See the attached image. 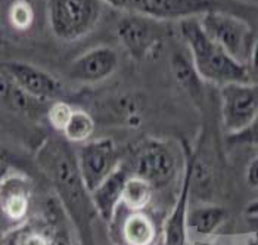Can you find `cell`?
I'll use <instances>...</instances> for the list:
<instances>
[{
    "mask_svg": "<svg viewBox=\"0 0 258 245\" xmlns=\"http://www.w3.org/2000/svg\"><path fill=\"white\" fill-rule=\"evenodd\" d=\"M8 24L15 31H28L36 21V9L31 0H12L6 12Z\"/></svg>",
    "mask_w": 258,
    "mask_h": 245,
    "instance_id": "23",
    "label": "cell"
},
{
    "mask_svg": "<svg viewBox=\"0 0 258 245\" xmlns=\"http://www.w3.org/2000/svg\"><path fill=\"white\" fill-rule=\"evenodd\" d=\"M221 121L226 135L246 129L258 114V83H230L220 87Z\"/></svg>",
    "mask_w": 258,
    "mask_h": 245,
    "instance_id": "9",
    "label": "cell"
},
{
    "mask_svg": "<svg viewBox=\"0 0 258 245\" xmlns=\"http://www.w3.org/2000/svg\"><path fill=\"white\" fill-rule=\"evenodd\" d=\"M246 65L249 68V74H251L252 82L258 83V39H254V41H252Z\"/></svg>",
    "mask_w": 258,
    "mask_h": 245,
    "instance_id": "26",
    "label": "cell"
},
{
    "mask_svg": "<svg viewBox=\"0 0 258 245\" xmlns=\"http://www.w3.org/2000/svg\"><path fill=\"white\" fill-rule=\"evenodd\" d=\"M157 245H165V244H164V241L161 239V241H159V242H158V244H157Z\"/></svg>",
    "mask_w": 258,
    "mask_h": 245,
    "instance_id": "29",
    "label": "cell"
},
{
    "mask_svg": "<svg viewBox=\"0 0 258 245\" xmlns=\"http://www.w3.org/2000/svg\"><path fill=\"white\" fill-rule=\"evenodd\" d=\"M119 65L118 52L111 46L89 49L68 65V80L80 84H96L108 80Z\"/></svg>",
    "mask_w": 258,
    "mask_h": 245,
    "instance_id": "14",
    "label": "cell"
},
{
    "mask_svg": "<svg viewBox=\"0 0 258 245\" xmlns=\"http://www.w3.org/2000/svg\"><path fill=\"white\" fill-rule=\"evenodd\" d=\"M227 141L233 145H258V114L246 129L235 135H229Z\"/></svg>",
    "mask_w": 258,
    "mask_h": 245,
    "instance_id": "25",
    "label": "cell"
},
{
    "mask_svg": "<svg viewBox=\"0 0 258 245\" xmlns=\"http://www.w3.org/2000/svg\"><path fill=\"white\" fill-rule=\"evenodd\" d=\"M227 219V211L219 204H199L189 208L187 230L198 239L213 238Z\"/></svg>",
    "mask_w": 258,
    "mask_h": 245,
    "instance_id": "17",
    "label": "cell"
},
{
    "mask_svg": "<svg viewBox=\"0 0 258 245\" xmlns=\"http://www.w3.org/2000/svg\"><path fill=\"white\" fill-rule=\"evenodd\" d=\"M77 157L83 180L90 192L96 189L111 173H114L121 164L117 143L111 138H98L83 143Z\"/></svg>",
    "mask_w": 258,
    "mask_h": 245,
    "instance_id": "11",
    "label": "cell"
},
{
    "mask_svg": "<svg viewBox=\"0 0 258 245\" xmlns=\"http://www.w3.org/2000/svg\"><path fill=\"white\" fill-rule=\"evenodd\" d=\"M36 165L52 185L76 229L79 245H95L93 225L98 211L83 180L79 157L62 135L47 136L36 152ZM99 217V216H98Z\"/></svg>",
    "mask_w": 258,
    "mask_h": 245,
    "instance_id": "1",
    "label": "cell"
},
{
    "mask_svg": "<svg viewBox=\"0 0 258 245\" xmlns=\"http://www.w3.org/2000/svg\"><path fill=\"white\" fill-rule=\"evenodd\" d=\"M74 109L76 108L68 101L58 99V101H53L49 105V108L46 111V118H47L49 124L52 126V129L62 135V132L65 130V127L68 126V122L73 117Z\"/></svg>",
    "mask_w": 258,
    "mask_h": 245,
    "instance_id": "24",
    "label": "cell"
},
{
    "mask_svg": "<svg viewBox=\"0 0 258 245\" xmlns=\"http://www.w3.org/2000/svg\"><path fill=\"white\" fill-rule=\"evenodd\" d=\"M46 223L50 227L52 245H74V226L71 223L65 208L56 198H50L46 203L44 217Z\"/></svg>",
    "mask_w": 258,
    "mask_h": 245,
    "instance_id": "18",
    "label": "cell"
},
{
    "mask_svg": "<svg viewBox=\"0 0 258 245\" xmlns=\"http://www.w3.org/2000/svg\"><path fill=\"white\" fill-rule=\"evenodd\" d=\"M197 161V154L184 146L183 180L174 207L162 227V241L165 245H187V214L192 192V176Z\"/></svg>",
    "mask_w": 258,
    "mask_h": 245,
    "instance_id": "13",
    "label": "cell"
},
{
    "mask_svg": "<svg viewBox=\"0 0 258 245\" xmlns=\"http://www.w3.org/2000/svg\"><path fill=\"white\" fill-rule=\"evenodd\" d=\"M154 192L155 188L148 180L130 174L124 188L121 204L128 210H146L151 207V203L154 200Z\"/></svg>",
    "mask_w": 258,
    "mask_h": 245,
    "instance_id": "21",
    "label": "cell"
},
{
    "mask_svg": "<svg viewBox=\"0 0 258 245\" xmlns=\"http://www.w3.org/2000/svg\"><path fill=\"white\" fill-rule=\"evenodd\" d=\"M245 182L251 189H258V155H255L246 165Z\"/></svg>",
    "mask_w": 258,
    "mask_h": 245,
    "instance_id": "27",
    "label": "cell"
},
{
    "mask_svg": "<svg viewBox=\"0 0 258 245\" xmlns=\"http://www.w3.org/2000/svg\"><path fill=\"white\" fill-rule=\"evenodd\" d=\"M34 189L30 177L21 173L3 174L0 183V211L3 233L27 223L31 214Z\"/></svg>",
    "mask_w": 258,
    "mask_h": 245,
    "instance_id": "10",
    "label": "cell"
},
{
    "mask_svg": "<svg viewBox=\"0 0 258 245\" xmlns=\"http://www.w3.org/2000/svg\"><path fill=\"white\" fill-rule=\"evenodd\" d=\"M246 216H248V222L251 227L255 232V236L258 238V201L249 204V207L246 208Z\"/></svg>",
    "mask_w": 258,
    "mask_h": 245,
    "instance_id": "28",
    "label": "cell"
},
{
    "mask_svg": "<svg viewBox=\"0 0 258 245\" xmlns=\"http://www.w3.org/2000/svg\"><path fill=\"white\" fill-rule=\"evenodd\" d=\"M208 37L223 46L233 58L246 64L252 46V27L249 21L230 12H208L199 17Z\"/></svg>",
    "mask_w": 258,
    "mask_h": 245,
    "instance_id": "7",
    "label": "cell"
},
{
    "mask_svg": "<svg viewBox=\"0 0 258 245\" xmlns=\"http://www.w3.org/2000/svg\"><path fill=\"white\" fill-rule=\"evenodd\" d=\"M109 226L114 245H157L162 239L158 219L149 208L128 210L121 204Z\"/></svg>",
    "mask_w": 258,
    "mask_h": 245,
    "instance_id": "8",
    "label": "cell"
},
{
    "mask_svg": "<svg viewBox=\"0 0 258 245\" xmlns=\"http://www.w3.org/2000/svg\"><path fill=\"white\" fill-rule=\"evenodd\" d=\"M2 245H52L50 227L43 219L41 222H27L20 227L5 232Z\"/></svg>",
    "mask_w": 258,
    "mask_h": 245,
    "instance_id": "20",
    "label": "cell"
},
{
    "mask_svg": "<svg viewBox=\"0 0 258 245\" xmlns=\"http://www.w3.org/2000/svg\"><path fill=\"white\" fill-rule=\"evenodd\" d=\"M128 177H130L128 165L121 163L114 173H111L96 189L90 192L92 203L98 211V216L108 225L111 223L117 208L121 205L124 188Z\"/></svg>",
    "mask_w": 258,
    "mask_h": 245,
    "instance_id": "15",
    "label": "cell"
},
{
    "mask_svg": "<svg viewBox=\"0 0 258 245\" xmlns=\"http://www.w3.org/2000/svg\"><path fill=\"white\" fill-rule=\"evenodd\" d=\"M125 14H138L159 21L199 18L208 12H230L248 21L254 6L240 0H103Z\"/></svg>",
    "mask_w": 258,
    "mask_h": 245,
    "instance_id": "3",
    "label": "cell"
},
{
    "mask_svg": "<svg viewBox=\"0 0 258 245\" xmlns=\"http://www.w3.org/2000/svg\"><path fill=\"white\" fill-rule=\"evenodd\" d=\"M96 121L92 112L83 108H76L73 117L62 132V136L70 143H86L93 139Z\"/></svg>",
    "mask_w": 258,
    "mask_h": 245,
    "instance_id": "22",
    "label": "cell"
},
{
    "mask_svg": "<svg viewBox=\"0 0 258 245\" xmlns=\"http://www.w3.org/2000/svg\"><path fill=\"white\" fill-rule=\"evenodd\" d=\"M183 155L184 152L180 154L173 142L149 138L133 149L128 170L130 174L148 180L155 189L165 188L174 180Z\"/></svg>",
    "mask_w": 258,
    "mask_h": 245,
    "instance_id": "5",
    "label": "cell"
},
{
    "mask_svg": "<svg viewBox=\"0 0 258 245\" xmlns=\"http://www.w3.org/2000/svg\"><path fill=\"white\" fill-rule=\"evenodd\" d=\"M167 21L125 14L117 22V37L130 58L143 61L158 50L167 37Z\"/></svg>",
    "mask_w": 258,
    "mask_h": 245,
    "instance_id": "6",
    "label": "cell"
},
{
    "mask_svg": "<svg viewBox=\"0 0 258 245\" xmlns=\"http://www.w3.org/2000/svg\"><path fill=\"white\" fill-rule=\"evenodd\" d=\"M2 71L22 90L39 101H58L63 95V86L59 79L33 64L5 61L2 64Z\"/></svg>",
    "mask_w": 258,
    "mask_h": 245,
    "instance_id": "12",
    "label": "cell"
},
{
    "mask_svg": "<svg viewBox=\"0 0 258 245\" xmlns=\"http://www.w3.org/2000/svg\"><path fill=\"white\" fill-rule=\"evenodd\" d=\"M106 114L128 127H140L143 120V99L139 95H119L105 103Z\"/></svg>",
    "mask_w": 258,
    "mask_h": 245,
    "instance_id": "19",
    "label": "cell"
},
{
    "mask_svg": "<svg viewBox=\"0 0 258 245\" xmlns=\"http://www.w3.org/2000/svg\"><path fill=\"white\" fill-rule=\"evenodd\" d=\"M171 73L176 83L184 90V93L197 103L198 106L204 102V83H207L197 71L195 64L192 61V56L186 47L184 49H176L171 55Z\"/></svg>",
    "mask_w": 258,
    "mask_h": 245,
    "instance_id": "16",
    "label": "cell"
},
{
    "mask_svg": "<svg viewBox=\"0 0 258 245\" xmlns=\"http://www.w3.org/2000/svg\"><path fill=\"white\" fill-rule=\"evenodd\" d=\"M105 6L103 0H46V18L53 37L74 43L98 27Z\"/></svg>",
    "mask_w": 258,
    "mask_h": 245,
    "instance_id": "4",
    "label": "cell"
},
{
    "mask_svg": "<svg viewBox=\"0 0 258 245\" xmlns=\"http://www.w3.org/2000/svg\"><path fill=\"white\" fill-rule=\"evenodd\" d=\"M184 41L199 76L217 87L230 83H254L246 64L233 58L223 46L205 34L199 18H186L179 22Z\"/></svg>",
    "mask_w": 258,
    "mask_h": 245,
    "instance_id": "2",
    "label": "cell"
}]
</instances>
